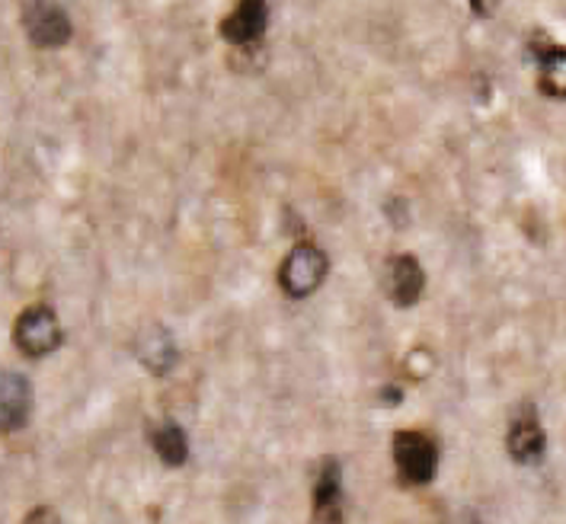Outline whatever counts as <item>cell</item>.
<instances>
[{"mask_svg":"<svg viewBox=\"0 0 566 524\" xmlns=\"http://www.w3.org/2000/svg\"><path fill=\"white\" fill-rule=\"evenodd\" d=\"M343 467L336 458H327L317 480H314V502H311V524H343Z\"/></svg>","mask_w":566,"mask_h":524,"instance_id":"5","label":"cell"},{"mask_svg":"<svg viewBox=\"0 0 566 524\" xmlns=\"http://www.w3.org/2000/svg\"><path fill=\"white\" fill-rule=\"evenodd\" d=\"M381 394H385V397H381V404H385V407H397V404L403 400V397H400V387H385Z\"/></svg>","mask_w":566,"mask_h":524,"instance_id":"16","label":"cell"},{"mask_svg":"<svg viewBox=\"0 0 566 524\" xmlns=\"http://www.w3.org/2000/svg\"><path fill=\"white\" fill-rule=\"evenodd\" d=\"M23 30L35 49H61L71 42V17L55 0H30L23 7Z\"/></svg>","mask_w":566,"mask_h":524,"instance_id":"4","label":"cell"},{"mask_svg":"<svg viewBox=\"0 0 566 524\" xmlns=\"http://www.w3.org/2000/svg\"><path fill=\"white\" fill-rule=\"evenodd\" d=\"M329 272L327 253L317 243H298L279 269V285L289 297H311Z\"/></svg>","mask_w":566,"mask_h":524,"instance_id":"2","label":"cell"},{"mask_svg":"<svg viewBox=\"0 0 566 524\" xmlns=\"http://www.w3.org/2000/svg\"><path fill=\"white\" fill-rule=\"evenodd\" d=\"M135 355L150 375H170V368L177 365V343L167 326L150 323L135 339Z\"/></svg>","mask_w":566,"mask_h":524,"instance_id":"8","label":"cell"},{"mask_svg":"<svg viewBox=\"0 0 566 524\" xmlns=\"http://www.w3.org/2000/svg\"><path fill=\"white\" fill-rule=\"evenodd\" d=\"M500 3H503V0H471V10L478 13L480 20H486V17H493V13L500 10Z\"/></svg>","mask_w":566,"mask_h":524,"instance_id":"15","label":"cell"},{"mask_svg":"<svg viewBox=\"0 0 566 524\" xmlns=\"http://www.w3.org/2000/svg\"><path fill=\"white\" fill-rule=\"evenodd\" d=\"M390 454L397 467V480L403 486H429L439 473V444L426 432H397L390 438Z\"/></svg>","mask_w":566,"mask_h":524,"instance_id":"1","label":"cell"},{"mask_svg":"<svg viewBox=\"0 0 566 524\" xmlns=\"http://www.w3.org/2000/svg\"><path fill=\"white\" fill-rule=\"evenodd\" d=\"M442 524H483L480 522V515L474 509H468V505H461V509H454L451 515H448Z\"/></svg>","mask_w":566,"mask_h":524,"instance_id":"14","label":"cell"},{"mask_svg":"<svg viewBox=\"0 0 566 524\" xmlns=\"http://www.w3.org/2000/svg\"><path fill=\"white\" fill-rule=\"evenodd\" d=\"M23 524H61V518L55 509H49V505H39V509H32L30 515H27V522Z\"/></svg>","mask_w":566,"mask_h":524,"instance_id":"13","label":"cell"},{"mask_svg":"<svg viewBox=\"0 0 566 524\" xmlns=\"http://www.w3.org/2000/svg\"><path fill=\"white\" fill-rule=\"evenodd\" d=\"M537 90L551 99H566V49H554L537 64Z\"/></svg>","mask_w":566,"mask_h":524,"instance_id":"12","label":"cell"},{"mask_svg":"<svg viewBox=\"0 0 566 524\" xmlns=\"http://www.w3.org/2000/svg\"><path fill=\"white\" fill-rule=\"evenodd\" d=\"M506 444H509V458H512L515 464L535 467L544 461L547 436H544V429H541V422H537L535 409L528 407L522 416H515V419H512Z\"/></svg>","mask_w":566,"mask_h":524,"instance_id":"7","label":"cell"},{"mask_svg":"<svg viewBox=\"0 0 566 524\" xmlns=\"http://www.w3.org/2000/svg\"><path fill=\"white\" fill-rule=\"evenodd\" d=\"M269 30V0H240L238 7L224 17L221 23V35L238 45V49H250L256 45Z\"/></svg>","mask_w":566,"mask_h":524,"instance_id":"6","label":"cell"},{"mask_svg":"<svg viewBox=\"0 0 566 524\" xmlns=\"http://www.w3.org/2000/svg\"><path fill=\"white\" fill-rule=\"evenodd\" d=\"M154 454L167 467L186 464V458H189V438H186L179 422L167 419V422L157 426V432H154Z\"/></svg>","mask_w":566,"mask_h":524,"instance_id":"11","label":"cell"},{"mask_svg":"<svg viewBox=\"0 0 566 524\" xmlns=\"http://www.w3.org/2000/svg\"><path fill=\"white\" fill-rule=\"evenodd\" d=\"M13 343L27 358H45L61 346V326L52 307L35 304L20 314V321L13 326Z\"/></svg>","mask_w":566,"mask_h":524,"instance_id":"3","label":"cell"},{"mask_svg":"<svg viewBox=\"0 0 566 524\" xmlns=\"http://www.w3.org/2000/svg\"><path fill=\"white\" fill-rule=\"evenodd\" d=\"M426 289V272L417 256L400 253L388 262V297L397 307H413Z\"/></svg>","mask_w":566,"mask_h":524,"instance_id":"9","label":"cell"},{"mask_svg":"<svg viewBox=\"0 0 566 524\" xmlns=\"http://www.w3.org/2000/svg\"><path fill=\"white\" fill-rule=\"evenodd\" d=\"M3 404H0V412H3V432H20L27 422H30L32 412V387L30 380L17 371H7L3 380Z\"/></svg>","mask_w":566,"mask_h":524,"instance_id":"10","label":"cell"}]
</instances>
